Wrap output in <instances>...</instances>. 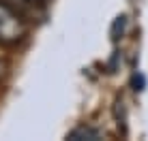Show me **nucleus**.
Segmentation results:
<instances>
[{"instance_id":"obj_1","label":"nucleus","mask_w":148,"mask_h":141,"mask_svg":"<svg viewBox=\"0 0 148 141\" xmlns=\"http://www.w3.org/2000/svg\"><path fill=\"white\" fill-rule=\"evenodd\" d=\"M26 32H28L26 22H24L11 7H7V4L0 0V43L15 45L26 37Z\"/></svg>"},{"instance_id":"obj_2","label":"nucleus","mask_w":148,"mask_h":141,"mask_svg":"<svg viewBox=\"0 0 148 141\" xmlns=\"http://www.w3.org/2000/svg\"><path fill=\"white\" fill-rule=\"evenodd\" d=\"M67 139L69 141H99L103 139V133L92 126H77L67 135Z\"/></svg>"},{"instance_id":"obj_3","label":"nucleus","mask_w":148,"mask_h":141,"mask_svg":"<svg viewBox=\"0 0 148 141\" xmlns=\"http://www.w3.org/2000/svg\"><path fill=\"white\" fill-rule=\"evenodd\" d=\"M125 24H127V19H125V15H120V17H116V22H114V30H112V39H118V30L122 32L125 30Z\"/></svg>"},{"instance_id":"obj_4","label":"nucleus","mask_w":148,"mask_h":141,"mask_svg":"<svg viewBox=\"0 0 148 141\" xmlns=\"http://www.w3.org/2000/svg\"><path fill=\"white\" fill-rule=\"evenodd\" d=\"M2 73H4V64L0 62V77H2Z\"/></svg>"},{"instance_id":"obj_5","label":"nucleus","mask_w":148,"mask_h":141,"mask_svg":"<svg viewBox=\"0 0 148 141\" xmlns=\"http://www.w3.org/2000/svg\"><path fill=\"white\" fill-rule=\"evenodd\" d=\"M28 2H45V0H28Z\"/></svg>"}]
</instances>
